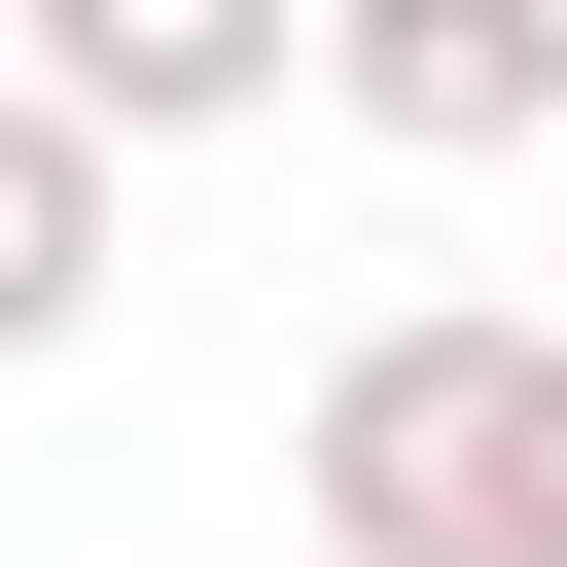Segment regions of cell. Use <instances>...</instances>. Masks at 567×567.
Listing matches in <instances>:
<instances>
[{"instance_id":"6da1fadb","label":"cell","mask_w":567,"mask_h":567,"mask_svg":"<svg viewBox=\"0 0 567 567\" xmlns=\"http://www.w3.org/2000/svg\"><path fill=\"white\" fill-rule=\"evenodd\" d=\"M284 496H319V567H567V319H532V284H390V319H319Z\"/></svg>"},{"instance_id":"7a4b0ae2","label":"cell","mask_w":567,"mask_h":567,"mask_svg":"<svg viewBox=\"0 0 567 567\" xmlns=\"http://www.w3.org/2000/svg\"><path fill=\"white\" fill-rule=\"evenodd\" d=\"M319 106L390 177H496V142H567V0H319Z\"/></svg>"},{"instance_id":"3957f363","label":"cell","mask_w":567,"mask_h":567,"mask_svg":"<svg viewBox=\"0 0 567 567\" xmlns=\"http://www.w3.org/2000/svg\"><path fill=\"white\" fill-rule=\"evenodd\" d=\"M0 71H35L71 142H248V106L319 71V0H0Z\"/></svg>"},{"instance_id":"277c9868","label":"cell","mask_w":567,"mask_h":567,"mask_svg":"<svg viewBox=\"0 0 567 567\" xmlns=\"http://www.w3.org/2000/svg\"><path fill=\"white\" fill-rule=\"evenodd\" d=\"M106 248H142V142H71V106L0 71V390H35V354H106Z\"/></svg>"}]
</instances>
